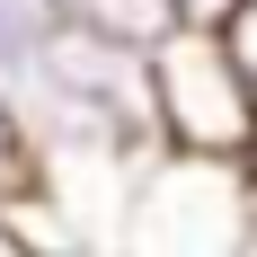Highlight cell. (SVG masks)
<instances>
[{
    "instance_id": "cell-1",
    "label": "cell",
    "mask_w": 257,
    "mask_h": 257,
    "mask_svg": "<svg viewBox=\"0 0 257 257\" xmlns=\"http://www.w3.org/2000/svg\"><path fill=\"white\" fill-rule=\"evenodd\" d=\"M115 257H257V186L239 160L151 151L133 169Z\"/></svg>"
},
{
    "instance_id": "cell-2",
    "label": "cell",
    "mask_w": 257,
    "mask_h": 257,
    "mask_svg": "<svg viewBox=\"0 0 257 257\" xmlns=\"http://www.w3.org/2000/svg\"><path fill=\"white\" fill-rule=\"evenodd\" d=\"M257 133V98L213 27H178L151 45V142L186 160H239Z\"/></svg>"
},
{
    "instance_id": "cell-3",
    "label": "cell",
    "mask_w": 257,
    "mask_h": 257,
    "mask_svg": "<svg viewBox=\"0 0 257 257\" xmlns=\"http://www.w3.org/2000/svg\"><path fill=\"white\" fill-rule=\"evenodd\" d=\"M71 9L89 27H106L115 45H133V53H151L160 36H178V9H169V0H71Z\"/></svg>"
},
{
    "instance_id": "cell-4",
    "label": "cell",
    "mask_w": 257,
    "mask_h": 257,
    "mask_svg": "<svg viewBox=\"0 0 257 257\" xmlns=\"http://www.w3.org/2000/svg\"><path fill=\"white\" fill-rule=\"evenodd\" d=\"M27 186H36V151H27V124H18V106H9V89H0V204L27 195Z\"/></svg>"
},
{
    "instance_id": "cell-5",
    "label": "cell",
    "mask_w": 257,
    "mask_h": 257,
    "mask_svg": "<svg viewBox=\"0 0 257 257\" xmlns=\"http://www.w3.org/2000/svg\"><path fill=\"white\" fill-rule=\"evenodd\" d=\"M213 36H222V53L239 62V80H248V98H257V0H239V9L213 27Z\"/></svg>"
},
{
    "instance_id": "cell-6",
    "label": "cell",
    "mask_w": 257,
    "mask_h": 257,
    "mask_svg": "<svg viewBox=\"0 0 257 257\" xmlns=\"http://www.w3.org/2000/svg\"><path fill=\"white\" fill-rule=\"evenodd\" d=\"M169 9H178V27H222L239 0H169Z\"/></svg>"
},
{
    "instance_id": "cell-7",
    "label": "cell",
    "mask_w": 257,
    "mask_h": 257,
    "mask_svg": "<svg viewBox=\"0 0 257 257\" xmlns=\"http://www.w3.org/2000/svg\"><path fill=\"white\" fill-rule=\"evenodd\" d=\"M239 169H248V186H257V133H248V151H239Z\"/></svg>"
}]
</instances>
